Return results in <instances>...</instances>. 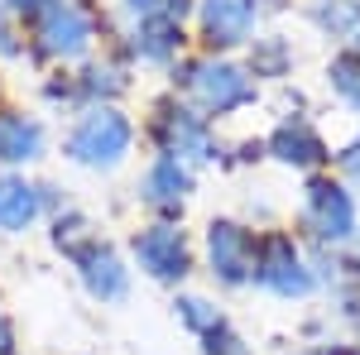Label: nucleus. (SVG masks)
Segmentation results:
<instances>
[{"mask_svg": "<svg viewBox=\"0 0 360 355\" xmlns=\"http://www.w3.org/2000/svg\"><path fill=\"white\" fill-rule=\"evenodd\" d=\"M44 217V188L25 183L20 173H0V235H20Z\"/></svg>", "mask_w": 360, "mask_h": 355, "instance_id": "14", "label": "nucleus"}, {"mask_svg": "<svg viewBox=\"0 0 360 355\" xmlns=\"http://www.w3.org/2000/svg\"><path fill=\"white\" fill-rule=\"evenodd\" d=\"M250 72H255V77H269V82L288 77V72H293V44L278 39V34L255 39V49H250Z\"/></svg>", "mask_w": 360, "mask_h": 355, "instance_id": "19", "label": "nucleus"}, {"mask_svg": "<svg viewBox=\"0 0 360 355\" xmlns=\"http://www.w3.org/2000/svg\"><path fill=\"white\" fill-rule=\"evenodd\" d=\"M197 25H202V39L212 53H226V49H240L255 34V5L250 0H197Z\"/></svg>", "mask_w": 360, "mask_h": 355, "instance_id": "10", "label": "nucleus"}, {"mask_svg": "<svg viewBox=\"0 0 360 355\" xmlns=\"http://www.w3.org/2000/svg\"><path fill=\"white\" fill-rule=\"evenodd\" d=\"M327 355H360V346H332Z\"/></svg>", "mask_w": 360, "mask_h": 355, "instance_id": "28", "label": "nucleus"}, {"mask_svg": "<svg viewBox=\"0 0 360 355\" xmlns=\"http://www.w3.org/2000/svg\"><path fill=\"white\" fill-rule=\"evenodd\" d=\"M193 188H197L193 168L159 154L149 164V173H144V183H139V202L149 212H159V221H173V217H183V207L193 202Z\"/></svg>", "mask_w": 360, "mask_h": 355, "instance_id": "9", "label": "nucleus"}, {"mask_svg": "<svg viewBox=\"0 0 360 355\" xmlns=\"http://www.w3.org/2000/svg\"><path fill=\"white\" fill-rule=\"evenodd\" d=\"M173 86H183V96L193 101V110H202L207 120L217 115H236V110L255 106V72L231 63L221 53H207V58H183L173 67Z\"/></svg>", "mask_w": 360, "mask_h": 355, "instance_id": "1", "label": "nucleus"}, {"mask_svg": "<svg viewBox=\"0 0 360 355\" xmlns=\"http://www.w3.org/2000/svg\"><path fill=\"white\" fill-rule=\"evenodd\" d=\"M5 5H10V15H15V20H20V15H25V20H34L49 0H5Z\"/></svg>", "mask_w": 360, "mask_h": 355, "instance_id": "25", "label": "nucleus"}, {"mask_svg": "<svg viewBox=\"0 0 360 355\" xmlns=\"http://www.w3.org/2000/svg\"><path fill=\"white\" fill-rule=\"evenodd\" d=\"M255 288H264V293H274V298L293 302V298H307L312 293V264L303 259V250L298 240L288 235V231H269L259 250H255V278H250Z\"/></svg>", "mask_w": 360, "mask_h": 355, "instance_id": "6", "label": "nucleus"}, {"mask_svg": "<svg viewBox=\"0 0 360 355\" xmlns=\"http://www.w3.org/2000/svg\"><path fill=\"white\" fill-rule=\"evenodd\" d=\"M130 254H135V264L154 283H183L188 273H193V240H188V231L183 226H173V221H149V226H139L135 240H130Z\"/></svg>", "mask_w": 360, "mask_h": 355, "instance_id": "7", "label": "nucleus"}, {"mask_svg": "<svg viewBox=\"0 0 360 355\" xmlns=\"http://www.w3.org/2000/svg\"><path fill=\"white\" fill-rule=\"evenodd\" d=\"M29 29H34V53L49 63H77L96 44V20L82 0H49L29 20Z\"/></svg>", "mask_w": 360, "mask_h": 355, "instance_id": "4", "label": "nucleus"}, {"mask_svg": "<svg viewBox=\"0 0 360 355\" xmlns=\"http://www.w3.org/2000/svg\"><path fill=\"white\" fill-rule=\"evenodd\" d=\"M351 53H360V29H356V34H351Z\"/></svg>", "mask_w": 360, "mask_h": 355, "instance_id": "29", "label": "nucleus"}, {"mask_svg": "<svg viewBox=\"0 0 360 355\" xmlns=\"http://www.w3.org/2000/svg\"><path fill=\"white\" fill-rule=\"evenodd\" d=\"M298 226H303L307 240H317V245H346L351 235H356V197L346 183H336V178H307L303 188V212H298Z\"/></svg>", "mask_w": 360, "mask_h": 355, "instance_id": "5", "label": "nucleus"}, {"mask_svg": "<svg viewBox=\"0 0 360 355\" xmlns=\"http://www.w3.org/2000/svg\"><path fill=\"white\" fill-rule=\"evenodd\" d=\"M20 53H25V44H20L15 15H10V5L0 0V58H20Z\"/></svg>", "mask_w": 360, "mask_h": 355, "instance_id": "23", "label": "nucleus"}, {"mask_svg": "<svg viewBox=\"0 0 360 355\" xmlns=\"http://www.w3.org/2000/svg\"><path fill=\"white\" fill-rule=\"evenodd\" d=\"M0 355H15V327H10L5 312H0Z\"/></svg>", "mask_w": 360, "mask_h": 355, "instance_id": "26", "label": "nucleus"}, {"mask_svg": "<svg viewBox=\"0 0 360 355\" xmlns=\"http://www.w3.org/2000/svg\"><path fill=\"white\" fill-rule=\"evenodd\" d=\"M49 135H44V120L25 115L15 106H0V168H29L44 159Z\"/></svg>", "mask_w": 360, "mask_h": 355, "instance_id": "13", "label": "nucleus"}, {"mask_svg": "<svg viewBox=\"0 0 360 355\" xmlns=\"http://www.w3.org/2000/svg\"><path fill=\"white\" fill-rule=\"evenodd\" d=\"M250 5H255V10H259V5H278V0H250Z\"/></svg>", "mask_w": 360, "mask_h": 355, "instance_id": "31", "label": "nucleus"}, {"mask_svg": "<svg viewBox=\"0 0 360 355\" xmlns=\"http://www.w3.org/2000/svg\"><path fill=\"white\" fill-rule=\"evenodd\" d=\"M351 317H356V322H360V298H356V302H351Z\"/></svg>", "mask_w": 360, "mask_h": 355, "instance_id": "30", "label": "nucleus"}, {"mask_svg": "<svg viewBox=\"0 0 360 355\" xmlns=\"http://www.w3.org/2000/svg\"><path fill=\"white\" fill-rule=\"evenodd\" d=\"M336 168H341V178H346L351 188H360V135L351 139V144H341V154H336Z\"/></svg>", "mask_w": 360, "mask_h": 355, "instance_id": "24", "label": "nucleus"}, {"mask_svg": "<svg viewBox=\"0 0 360 355\" xmlns=\"http://www.w3.org/2000/svg\"><path fill=\"white\" fill-rule=\"evenodd\" d=\"M202 341H207V355H255V351H250V346H245V341H240V336H236L231 327L207 331Z\"/></svg>", "mask_w": 360, "mask_h": 355, "instance_id": "22", "label": "nucleus"}, {"mask_svg": "<svg viewBox=\"0 0 360 355\" xmlns=\"http://www.w3.org/2000/svg\"><path fill=\"white\" fill-rule=\"evenodd\" d=\"M125 25H183L193 15V0H120Z\"/></svg>", "mask_w": 360, "mask_h": 355, "instance_id": "18", "label": "nucleus"}, {"mask_svg": "<svg viewBox=\"0 0 360 355\" xmlns=\"http://www.w3.org/2000/svg\"><path fill=\"white\" fill-rule=\"evenodd\" d=\"M264 149H269L283 168H298V173H312V168H322L327 159H332V149H327L322 130H317L312 120H303V115L283 120L274 135H269V144H264Z\"/></svg>", "mask_w": 360, "mask_h": 355, "instance_id": "12", "label": "nucleus"}, {"mask_svg": "<svg viewBox=\"0 0 360 355\" xmlns=\"http://www.w3.org/2000/svg\"><path fill=\"white\" fill-rule=\"evenodd\" d=\"M173 312H178V322H183L188 331H197V336H207V331L226 327L221 307H217V302H207V298H197V293H183V298L173 302Z\"/></svg>", "mask_w": 360, "mask_h": 355, "instance_id": "21", "label": "nucleus"}, {"mask_svg": "<svg viewBox=\"0 0 360 355\" xmlns=\"http://www.w3.org/2000/svg\"><path fill=\"white\" fill-rule=\"evenodd\" d=\"M207 273L221 283V288H245L250 278H255V231H250L245 221H212L207 226Z\"/></svg>", "mask_w": 360, "mask_h": 355, "instance_id": "8", "label": "nucleus"}, {"mask_svg": "<svg viewBox=\"0 0 360 355\" xmlns=\"http://www.w3.org/2000/svg\"><path fill=\"white\" fill-rule=\"evenodd\" d=\"M72 264H77V273H82V288L96 302H125L130 298V269H125V259L115 254V245L91 240Z\"/></svg>", "mask_w": 360, "mask_h": 355, "instance_id": "11", "label": "nucleus"}, {"mask_svg": "<svg viewBox=\"0 0 360 355\" xmlns=\"http://www.w3.org/2000/svg\"><path fill=\"white\" fill-rule=\"evenodd\" d=\"M130 149H135V125L120 106H106V101L86 106L63 139V154L77 168H91V173H115L130 159Z\"/></svg>", "mask_w": 360, "mask_h": 355, "instance_id": "2", "label": "nucleus"}, {"mask_svg": "<svg viewBox=\"0 0 360 355\" xmlns=\"http://www.w3.org/2000/svg\"><path fill=\"white\" fill-rule=\"evenodd\" d=\"M149 139L164 159H178V164H217L221 159V144H217V130L202 110L183 106V101H159L154 115H149Z\"/></svg>", "mask_w": 360, "mask_h": 355, "instance_id": "3", "label": "nucleus"}, {"mask_svg": "<svg viewBox=\"0 0 360 355\" xmlns=\"http://www.w3.org/2000/svg\"><path fill=\"white\" fill-rule=\"evenodd\" d=\"M183 25H135L130 29V53L149 67H164L173 58H183Z\"/></svg>", "mask_w": 360, "mask_h": 355, "instance_id": "15", "label": "nucleus"}, {"mask_svg": "<svg viewBox=\"0 0 360 355\" xmlns=\"http://www.w3.org/2000/svg\"><path fill=\"white\" fill-rule=\"evenodd\" d=\"M327 86L336 91V101L360 115V53H336L327 63Z\"/></svg>", "mask_w": 360, "mask_h": 355, "instance_id": "20", "label": "nucleus"}, {"mask_svg": "<svg viewBox=\"0 0 360 355\" xmlns=\"http://www.w3.org/2000/svg\"><path fill=\"white\" fill-rule=\"evenodd\" d=\"M125 67L120 63H91V67H82V77H72V91L82 96L86 106H115V96L125 91Z\"/></svg>", "mask_w": 360, "mask_h": 355, "instance_id": "16", "label": "nucleus"}, {"mask_svg": "<svg viewBox=\"0 0 360 355\" xmlns=\"http://www.w3.org/2000/svg\"><path fill=\"white\" fill-rule=\"evenodd\" d=\"M346 245H351V273H356V278H360V226H356V235H351Z\"/></svg>", "mask_w": 360, "mask_h": 355, "instance_id": "27", "label": "nucleus"}, {"mask_svg": "<svg viewBox=\"0 0 360 355\" xmlns=\"http://www.w3.org/2000/svg\"><path fill=\"white\" fill-rule=\"evenodd\" d=\"M312 25L332 39H351L360 29V0H307Z\"/></svg>", "mask_w": 360, "mask_h": 355, "instance_id": "17", "label": "nucleus"}]
</instances>
